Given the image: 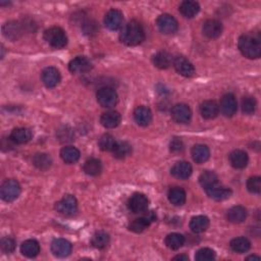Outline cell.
<instances>
[{
    "label": "cell",
    "mask_w": 261,
    "mask_h": 261,
    "mask_svg": "<svg viewBox=\"0 0 261 261\" xmlns=\"http://www.w3.org/2000/svg\"><path fill=\"white\" fill-rule=\"evenodd\" d=\"M130 153H132V146L128 142H116L112 150L113 156L117 159H124L130 155Z\"/></svg>",
    "instance_id": "d590c367"
},
{
    "label": "cell",
    "mask_w": 261,
    "mask_h": 261,
    "mask_svg": "<svg viewBox=\"0 0 261 261\" xmlns=\"http://www.w3.org/2000/svg\"><path fill=\"white\" fill-rule=\"evenodd\" d=\"M185 244V237L181 234L172 233L165 238V245L172 250H177Z\"/></svg>",
    "instance_id": "74e56055"
},
{
    "label": "cell",
    "mask_w": 261,
    "mask_h": 261,
    "mask_svg": "<svg viewBox=\"0 0 261 261\" xmlns=\"http://www.w3.org/2000/svg\"><path fill=\"white\" fill-rule=\"evenodd\" d=\"M200 10V5L196 1L192 0H186L180 5V13L187 19L194 18Z\"/></svg>",
    "instance_id": "f546056e"
},
{
    "label": "cell",
    "mask_w": 261,
    "mask_h": 261,
    "mask_svg": "<svg viewBox=\"0 0 261 261\" xmlns=\"http://www.w3.org/2000/svg\"><path fill=\"white\" fill-rule=\"evenodd\" d=\"M249 161L248 154L244 150L237 149L230 154V162L232 167L237 170H242L247 167Z\"/></svg>",
    "instance_id": "ffe728a7"
},
{
    "label": "cell",
    "mask_w": 261,
    "mask_h": 261,
    "mask_svg": "<svg viewBox=\"0 0 261 261\" xmlns=\"http://www.w3.org/2000/svg\"><path fill=\"white\" fill-rule=\"evenodd\" d=\"M238 46L241 53L249 59H256L261 55V40L258 34L247 33L242 35Z\"/></svg>",
    "instance_id": "7a4b0ae2"
},
{
    "label": "cell",
    "mask_w": 261,
    "mask_h": 261,
    "mask_svg": "<svg viewBox=\"0 0 261 261\" xmlns=\"http://www.w3.org/2000/svg\"><path fill=\"white\" fill-rule=\"evenodd\" d=\"M96 98L98 103L105 109H111L117 103V94L110 87H102L97 91Z\"/></svg>",
    "instance_id": "277c9868"
},
{
    "label": "cell",
    "mask_w": 261,
    "mask_h": 261,
    "mask_svg": "<svg viewBox=\"0 0 261 261\" xmlns=\"http://www.w3.org/2000/svg\"><path fill=\"white\" fill-rule=\"evenodd\" d=\"M156 25L161 33L167 35L174 34L179 28V23H177L176 20L168 14L159 16L156 21Z\"/></svg>",
    "instance_id": "52a82bcc"
},
{
    "label": "cell",
    "mask_w": 261,
    "mask_h": 261,
    "mask_svg": "<svg viewBox=\"0 0 261 261\" xmlns=\"http://www.w3.org/2000/svg\"><path fill=\"white\" fill-rule=\"evenodd\" d=\"M200 113L205 120H212L218 115L219 106L215 100L204 101L200 106Z\"/></svg>",
    "instance_id": "d6986e66"
},
{
    "label": "cell",
    "mask_w": 261,
    "mask_h": 261,
    "mask_svg": "<svg viewBox=\"0 0 261 261\" xmlns=\"http://www.w3.org/2000/svg\"><path fill=\"white\" fill-rule=\"evenodd\" d=\"M191 155L193 160L198 163H204L208 160L210 156V151L206 145L203 144H197L191 150Z\"/></svg>",
    "instance_id": "484cf974"
},
{
    "label": "cell",
    "mask_w": 261,
    "mask_h": 261,
    "mask_svg": "<svg viewBox=\"0 0 261 261\" xmlns=\"http://www.w3.org/2000/svg\"><path fill=\"white\" fill-rule=\"evenodd\" d=\"M21 252L23 256L28 258H34L40 253V245L36 240H27L22 244Z\"/></svg>",
    "instance_id": "4316f807"
},
{
    "label": "cell",
    "mask_w": 261,
    "mask_h": 261,
    "mask_svg": "<svg viewBox=\"0 0 261 261\" xmlns=\"http://www.w3.org/2000/svg\"><path fill=\"white\" fill-rule=\"evenodd\" d=\"M246 259L247 260H259L260 257L259 256H256V255H251V256H248Z\"/></svg>",
    "instance_id": "681fc988"
},
{
    "label": "cell",
    "mask_w": 261,
    "mask_h": 261,
    "mask_svg": "<svg viewBox=\"0 0 261 261\" xmlns=\"http://www.w3.org/2000/svg\"><path fill=\"white\" fill-rule=\"evenodd\" d=\"M52 159L46 153H38L33 157V164L41 171L48 170L51 167Z\"/></svg>",
    "instance_id": "f35d334b"
},
{
    "label": "cell",
    "mask_w": 261,
    "mask_h": 261,
    "mask_svg": "<svg viewBox=\"0 0 261 261\" xmlns=\"http://www.w3.org/2000/svg\"><path fill=\"white\" fill-rule=\"evenodd\" d=\"M122 116L117 111H108L101 115L100 123L106 129H114L120 125Z\"/></svg>",
    "instance_id": "d4e9b609"
},
{
    "label": "cell",
    "mask_w": 261,
    "mask_h": 261,
    "mask_svg": "<svg viewBox=\"0 0 261 261\" xmlns=\"http://www.w3.org/2000/svg\"><path fill=\"white\" fill-rule=\"evenodd\" d=\"M1 198L5 202H13L21 194V185L16 180H7L1 186Z\"/></svg>",
    "instance_id": "5b68a950"
},
{
    "label": "cell",
    "mask_w": 261,
    "mask_h": 261,
    "mask_svg": "<svg viewBox=\"0 0 261 261\" xmlns=\"http://www.w3.org/2000/svg\"><path fill=\"white\" fill-rule=\"evenodd\" d=\"M152 62H153V65L156 67L160 69H167L172 65L174 59H173V56L169 52L159 51L153 56Z\"/></svg>",
    "instance_id": "83f0119b"
},
{
    "label": "cell",
    "mask_w": 261,
    "mask_h": 261,
    "mask_svg": "<svg viewBox=\"0 0 261 261\" xmlns=\"http://www.w3.org/2000/svg\"><path fill=\"white\" fill-rule=\"evenodd\" d=\"M83 31H84V33L88 35V36H93V35L98 32L97 23L94 21H88L84 22V25H83Z\"/></svg>",
    "instance_id": "bcb514c9"
},
{
    "label": "cell",
    "mask_w": 261,
    "mask_h": 261,
    "mask_svg": "<svg viewBox=\"0 0 261 261\" xmlns=\"http://www.w3.org/2000/svg\"><path fill=\"white\" fill-rule=\"evenodd\" d=\"M193 169L192 165L187 161H179L176 162L172 168V174L180 180H186L192 174Z\"/></svg>",
    "instance_id": "ac0fdd59"
},
{
    "label": "cell",
    "mask_w": 261,
    "mask_h": 261,
    "mask_svg": "<svg viewBox=\"0 0 261 261\" xmlns=\"http://www.w3.org/2000/svg\"><path fill=\"white\" fill-rule=\"evenodd\" d=\"M2 32L7 39L15 41L22 36V26L18 22H9L3 26Z\"/></svg>",
    "instance_id": "603a6c76"
},
{
    "label": "cell",
    "mask_w": 261,
    "mask_h": 261,
    "mask_svg": "<svg viewBox=\"0 0 261 261\" xmlns=\"http://www.w3.org/2000/svg\"><path fill=\"white\" fill-rule=\"evenodd\" d=\"M55 209L61 215L66 217L74 216L78 210V201L73 195H65L61 201H58L56 203Z\"/></svg>",
    "instance_id": "8992f818"
},
{
    "label": "cell",
    "mask_w": 261,
    "mask_h": 261,
    "mask_svg": "<svg viewBox=\"0 0 261 261\" xmlns=\"http://www.w3.org/2000/svg\"><path fill=\"white\" fill-rule=\"evenodd\" d=\"M155 219H156V216L154 215L153 211H151L146 217L139 218L135 219L133 222H130V224L129 225V230L137 234L142 233L143 231H145L149 227L150 223Z\"/></svg>",
    "instance_id": "9a60e30c"
},
{
    "label": "cell",
    "mask_w": 261,
    "mask_h": 261,
    "mask_svg": "<svg viewBox=\"0 0 261 261\" xmlns=\"http://www.w3.org/2000/svg\"><path fill=\"white\" fill-rule=\"evenodd\" d=\"M247 218V210L243 206H234L232 207L228 213L227 218L229 221L233 223H241L243 222Z\"/></svg>",
    "instance_id": "4dcf8cb0"
},
{
    "label": "cell",
    "mask_w": 261,
    "mask_h": 261,
    "mask_svg": "<svg viewBox=\"0 0 261 261\" xmlns=\"http://www.w3.org/2000/svg\"><path fill=\"white\" fill-rule=\"evenodd\" d=\"M248 191L252 194H259L261 191V179L259 176H252L247 182Z\"/></svg>",
    "instance_id": "ee69618b"
},
{
    "label": "cell",
    "mask_w": 261,
    "mask_h": 261,
    "mask_svg": "<svg viewBox=\"0 0 261 261\" xmlns=\"http://www.w3.org/2000/svg\"><path fill=\"white\" fill-rule=\"evenodd\" d=\"M202 31L207 38L217 39L222 33V25L217 20H208L203 23Z\"/></svg>",
    "instance_id": "e0dca14e"
},
{
    "label": "cell",
    "mask_w": 261,
    "mask_h": 261,
    "mask_svg": "<svg viewBox=\"0 0 261 261\" xmlns=\"http://www.w3.org/2000/svg\"><path fill=\"white\" fill-rule=\"evenodd\" d=\"M83 171H84V173L88 175L96 176L100 174L102 172V163L100 160L96 158H90L84 163Z\"/></svg>",
    "instance_id": "e575fe53"
},
{
    "label": "cell",
    "mask_w": 261,
    "mask_h": 261,
    "mask_svg": "<svg viewBox=\"0 0 261 261\" xmlns=\"http://www.w3.org/2000/svg\"><path fill=\"white\" fill-rule=\"evenodd\" d=\"M120 39L128 46H137L145 39L144 29L139 22L130 21L122 29L120 33Z\"/></svg>",
    "instance_id": "6da1fadb"
},
{
    "label": "cell",
    "mask_w": 261,
    "mask_h": 261,
    "mask_svg": "<svg viewBox=\"0 0 261 261\" xmlns=\"http://www.w3.org/2000/svg\"><path fill=\"white\" fill-rule=\"evenodd\" d=\"M174 260H183V261H188L189 257L187 255H177L174 257Z\"/></svg>",
    "instance_id": "c3c4849f"
},
{
    "label": "cell",
    "mask_w": 261,
    "mask_h": 261,
    "mask_svg": "<svg viewBox=\"0 0 261 261\" xmlns=\"http://www.w3.org/2000/svg\"><path fill=\"white\" fill-rule=\"evenodd\" d=\"M44 39L53 48L62 49L67 44L65 32L59 27H51L44 32Z\"/></svg>",
    "instance_id": "3957f363"
},
{
    "label": "cell",
    "mask_w": 261,
    "mask_h": 261,
    "mask_svg": "<svg viewBox=\"0 0 261 261\" xmlns=\"http://www.w3.org/2000/svg\"><path fill=\"white\" fill-rule=\"evenodd\" d=\"M0 247H1V250L4 253L10 254L15 251L16 241L13 238H10V237H5V238L1 239V242H0Z\"/></svg>",
    "instance_id": "f6af8a7d"
},
{
    "label": "cell",
    "mask_w": 261,
    "mask_h": 261,
    "mask_svg": "<svg viewBox=\"0 0 261 261\" xmlns=\"http://www.w3.org/2000/svg\"><path fill=\"white\" fill-rule=\"evenodd\" d=\"M9 139L15 144H26L32 139V132L27 128H17L11 130Z\"/></svg>",
    "instance_id": "44dd1931"
},
{
    "label": "cell",
    "mask_w": 261,
    "mask_h": 261,
    "mask_svg": "<svg viewBox=\"0 0 261 261\" xmlns=\"http://www.w3.org/2000/svg\"><path fill=\"white\" fill-rule=\"evenodd\" d=\"M51 251L56 257H66L72 252V244L65 239H55L51 243Z\"/></svg>",
    "instance_id": "2e32d148"
},
{
    "label": "cell",
    "mask_w": 261,
    "mask_h": 261,
    "mask_svg": "<svg viewBox=\"0 0 261 261\" xmlns=\"http://www.w3.org/2000/svg\"><path fill=\"white\" fill-rule=\"evenodd\" d=\"M169 200L174 206H181L186 202V192L180 187H174L169 191Z\"/></svg>",
    "instance_id": "d6a6232c"
},
{
    "label": "cell",
    "mask_w": 261,
    "mask_h": 261,
    "mask_svg": "<svg viewBox=\"0 0 261 261\" xmlns=\"http://www.w3.org/2000/svg\"><path fill=\"white\" fill-rule=\"evenodd\" d=\"M92 68V64L86 56H77L68 64V69L73 74L87 73Z\"/></svg>",
    "instance_id": "4fadbf2b"
},
{
    "label": "cell",
    "mask_w": 261,
    "mask_h": 261,
    "mask_svg": "<svg viewBox=\"0 0 261 261\" xmlns=\"http://www.w3.org/2000/svg\"><path fill=\"white\" fill-rule=\"evenodd\" d=\"M116 144V141L110 134H104L99 139L98 145L102 151H112Z\"/></svg>",
    "instance_id": "60d3db41"
},
{
    "label": "cell",
    "mask_w": 261,
    "mask_h": 261,
    "mask_svg": "<svg viewBox=\"0 0 261 261\" xmlns=\"http://www.w3.org/2000/svg\"><path fill=\"white\" fill-rule=\"evenodd\" d=\"M219 109L221 113L227 117H232L237 112V110H238V103H237V99L233 94L223 95L220 100Z\"/></svg>",
    "instance_id": "8fae6325"
},
{
    "label": "cell",
    "mask_w": 261,
    "mask_h": 261,
    "mask_svg": "<svg viewBox=\"0 0 261 261\" xmlns=\"http://www.w3.org/2000/svg\"><path fill=\"white\" fill-rule=\"evenodd\" d=\"M216 259V252L209 248H202L197 251L195 260L197 261H212Z\"/></svg>",
    "instance_id": "b9f144b4"
},
{
    "label": "cell",
    "mask_w": 261,
    "mask_h": 261,
    "mask_svg": "<svg viewBox=\"0 0 261 261\" xmlns=\"http://www.w3.org/2000/svg\"><path fill=\"white\" fill-rule=\"evenodd\" d=\"M209 227V218L205 216H197L190 221V229L195 234L205 232Z\"/></svg>",
    "instance_id": "f1b7e54d"
},
{
    "label": "cell",
    "mask_w": 261,
    "mask_h": 261,
    "mask_svg": "<svg viewBox=\"0 0 261 261\" xmlns=\"http://www.w3.org/2000/svg\"><path fill=\"white\" fill-rule=\"evenodd\" d=\"M149 204L148 198L141 193H136L133 196H130L128 202L129 209L134 213H142L147 210Z\"/></svg>",
    "instance_id": "30bf717a"
},
{
    "label": "cell",
    "mask_w": 261,
    "mask_h": 261,
    "mask_svg": "<svg viewBox=\"0 0 261 261\" xmlns=\"http://www.w3.org/2000/svg\"><path fill=\"white\" fill-rule=\"evenodd\" d=\"M183 149H184V144H183L182 140L175 138L171 142V151L181 152Z\"/></svg>",
    "instance_id": "7dc6e473"
},
{
    "label": "cell",
    "mask_w": 261,
    "mask_h": 261,
    "mask_svg": "<svg viewBox=\"0 0 261 261\" xmlns=\"http://www.w3.org/2000/svg\"><path fill=\"white\" fill-rule=\"evenodd\" d=\"M109 241H110V238H109V234H106L104 232H98L92 237L91 244L93 247L97 248V249H104L109 244Z\"/></svg>",
    "instance_id": "ab89813d"
},
{
    "label": "cell",
    "mask_w": 261,
    "mask_h": 261,
    "mask_svg": "<svg viewBox=\"0 0 261 261\" xmlns=\"http://www.w3.org/2000/svg\"><path fill=\"white\" fill-rule=\"evenodd\" d=\"M199 183L201 186L203 187L204 190H207L218 184V176L215 172L205 171L200 174Z\"/></svg>",
    "instance_id": "836d02e7"
},
{
    "label": "cell",
    "mask_w": 261,
    "mask_h": 261,
    "mask_svg": "<svg viewBox=\"0 0 261 261\" xmlns=\"http://www.w3.org/2000/svg\"><path fill=\"white\" fill-rule=\"evenodd\" d=\"M256 100L254 97L247 96L242 100V110L246 114H252L256 109Z\"/></svg>",
    "instance_id": "7bdbcfd3"
},
{
    "label": "cell",
    "mask_w": 261,
    "mask_h": 261,
    "mask_svg": "<svg viewBox=\"0 0 261 261\" xmlns=\"http://www.w3.org/2000/svg\"><path fill=\"white\" fill-rule=\"evenodd\" d=\"M191 116L192 111L187 104H175L172 109L173 120L177 124H188L191 120Z\"/></svg>",
    "instance_id": "9c48e42d"
},
{
    "label": "cell",
    "mask_w": 261,
    "mask_h": 261,
    "mask_svg": "<svg viewBox=\"0 0 261 261\" xmlns=\"http://www.w3.org/2000/svg\"><path fill=\"white\" fill-rule=\"evenodd\" d=\"M80 151L74 146H65L61 151L62 159L67 164H74L80 159Z\"/></svg>",
    "instance_id": "1f68e13d"
},
{
    "label": "cell",
    "mask_w": 261,
    "mask_h": 261,
    "mask_svg": "<svg viewBox=\"0 0 261 261\" xmlns=\"http://www.w3.org/2000/svg\"><path fill=\"white\" fill-rule=\"evenodd\" d=\"M135 122L141 127H147L152 121V112L146 106H139L134 111Z\"/></svg>",
    "instance_id": "cb8c5ba5"
},
{
    "label": "cell",
    "mask_w": 261,
    "mask_h": 261,
    "mask_svg": "<svg viewBox=\"0 0 261 261\" xmlns=\"http://www.w3.org/2000/svg\"><path fill=\"white\" fill-rule=\"evenodd\" d=\"M41 79H42L43 84L47 88H54L59 84V82H61L62 80V77L57 68L53 66H49L43 69V72L41 74Z\"/></svg>",
    "instance_id": "7c38bea8"
},
{
    "label": "cell",
    "mask_w": 261,
    "mask_h": 261,
    "mask_svg": "<svg viewBox=\"0 0 261 261\" xmlns=\"http://www.w3.org/2000/svg\"><path fill=\"white\" fill-rule=\"evenodd\" d=\"M230 246L232 250L237 253H245L251 248V243L245 237H239L231 241Z\"/></svg>",
    "instance_id": "8d00e7d4"
},
{
    "label": "cell",
    "mask_w": 261,
    "mask_h": 261,
    "mask_svg": "<svg viewBox=\"0 0 261 261\" xmlns=\"http://www.w3.org/2000/svg\"><path fill=\"white\" fill-rule=\"evenodd\" d=\"M174 67L181 76L191 78L195 75V67L185 56H176L173 62Z\"/></svg>",
    "instance_id": "ba28073f"
},
{
    "label": "cell",
    "mask_w": 261,
    "mask_h": 261,
    "mask_svg": "<svg viewBox=\"0 0 261 261\" xmlns=\"http://www.w3.org/2000/svg\"><path fill=\"white\" fill-rule=\"evenodd\" d=\"M207 195L216 201H222L231 197L232 195V190L227 188V187H222L219 186L218 184L213 186L207 190H205Z\"/></svg>",
    "instance_id": "7402d4cb"
},
{
    "label": "cell",
    "mask_w": 261,
    "mask_h": 261,
    "mask_svg": "<svg viewBox=\"0 0 261 261\" xmlns=\"http://www.w3.org/2000/svg\"><path fill=\"white\" fill-rule=\"evenodd\" d=\"M123 21L124 17L122 11L117 9H110L104 18V23L106 28L111 31H116L120 29L123 25Z\"/></svg>",
    "instance_id": "5bb4252c"
}]
</instances>
